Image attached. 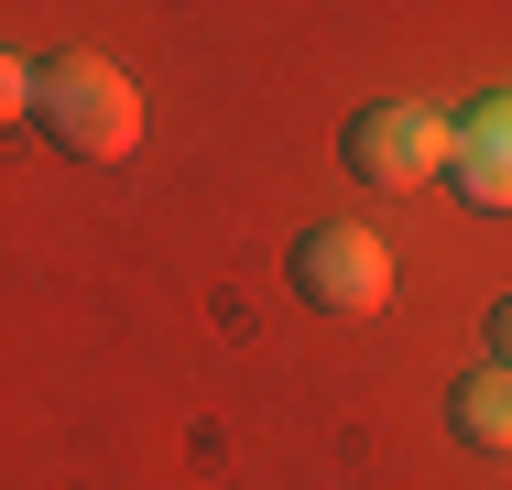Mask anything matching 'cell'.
I'll list each match as a JSON object with an SVG mask.
<instances>
[{"label": "cell", "mask_w": 512, "mask_h": 490, "mask_svg": "<svg viewBox=\"0 0 512 490\" xmlns=\"http://www.w3.org/2000/svg\"><path fill=\"white\" fill-rule=\"evenodd\" d=\"M295 294H306L316 316H382V294H393L382 229H360V218H316V229H295Z\"/></svg>", "instance_id": "cell-2"}, {"label": "cell", "mask_w": 512, "mask_h": 490, "mask_svg": "<svg viewBox=\"0 0 512 490\" xmlns=\"http://www.w3.org/2000/svg\"><path fill=\"white\" fill-rule=\"evenodd\" d=\"M491 360H502V371H512V294H502V305H491Z\"/></svg>", "instance_id": "cell-7"}, {"label": "cell", "mask_w": 512, "mask_h": 490, "mask_svg": "<svg viewBox=\"0 0 512 490\" xmlns=\"http://www.w3.org/2000/svg\"><path fill=\"white\" fill-rule=\"evenodd\" d=\"M447 175H458V196H469V207H491V218L512 207V88H491L469 120H458V153H447Z\"/></svg>", "instance_id": "cell-4"}, {"label": "cell", "mask_w": 512, "mask_h": 490, "mask_svg": "<svg viewBox=\"0 0 512 490\" xmlns=\"http://www.w3.org/2000/svg\"><path fill=\"white\" fill-rule=\"evenodd\" d=\"M33 120H44L66 153L120 164V153L142 142V88H131L109 55H66V66H44V77H33Z\"/></svg>", "instance_id": "cell-1"}, {"label": "cell", "mask_w": 512, "mask_h": 490, "mask_svg": "<svg viewBox=\"0 0 512 490\" xmlns=\"http://www.w3.org/2000/svg\"><path fill=\"white\" fill-rule=\"evenodd\" d=\"M447 425L480 447V458H512V371L491 360V371H469V382L447 392Z\"/></svg>", "instance_id": "cell-5"}, {"label": "cell", "mask_w": 512, "mask_h": 490, "mask_svg": "<svg viewBox=\"0 0 512 490\" xmlns=\"http://www.w3.org/2000/svg\"><path fill=\"white\" fill-rule=\"evenodd\" d=\"M22 109H33V66H22V55H0V131H11Z\"/></svg>", "instance_id": "cell-6"}, {"label": "cell", "mask_w": 512, "mask_h": 490, "mask_svg": "<svg viewBox=\"0 0 512 490\" xmlns=\"http://www.w3.org/2000/svg\"><path fill=\"white\" fill-rule=\"evenodd\" d=\"M349 175L382 196H414L425 175H447V153H458V120H436V109H414V98H382V109H360L349 120Z\"/></svg>", "instance_id": "cell-3"}]
</instances>
